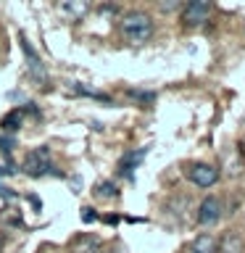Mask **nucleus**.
Wrapping results in <instances>:
<instances>
[{"instance_id":"6","label":"nucleus","mask_w":245,"mask_h":253,"mask_svg":"<svg viewBox=\"0 0 245 253\" xmlns=\"http://www.w3.org/2000/svg\"><path fill=\"white\" fill-rule=\"evenodd\" d=\"M216 253H243V240L235 232H229L221 237V243L216 245Z\"/></svg>"},{"instance_id":"1","label":"nucleus","mask_w":245,"mask_h":253,"mask_svg":"<svg viewBox=\"0 0 245 253\" xmlns=\"http://www.w3.org/2000/svg\"><path fill=\"white\" fill-rule=\"evenodd\" d=\"M122 35L126 42L132 45H142L153 37V19L145 11H129L122 19Z\"/></svg>"},{"instance_id":"5","label":"nucleus","mask_w":245,"mask_h":253,"mask_svg":"<svg viewBox=\"0 0 245 253\" xmlns=\"http://www.w3.org/2000/svg\"><path fill=\"white\" fill-rule=\"evenodd\" d=\"M208 13H211V5L205 3V0H193V3H187L185 11H182V21L190 24V27H195V24L208 19Z\"/></svg>"},{"instance_id":"2","label":"nucleus","mask_w":245,"mask_h":253,"mask_svg":"<svg viewBox=\"0 0 245 253\" xmlns=\"http://www.w3.org/2000/svg\"><path fill=\"white\" fill-rule=\"evenodd\" d=\"M53 169V161H50V150L47 148H35L29 150L27 158H24V171L29 174V177H42Z\"/></svg>"},{"instance_id":"4","label":"nucleus","mask_w":245,"mask_h":253,"mask_svg":"<svg viewBox=\"0 0 245 253\" xmlns=\"http://www.w3.org/2000/svg\"><path fill=\"white\" fill-rule=\"evenodd\" d=\"M221 213H224V206H221V201L216 195H208L201 206H198V221H201L203 227H213L221 219Z\"/></svg>"},{"instance_id":"10","label":"nucleus","mask_w":245,"mask_h":253,"mask_svg":"<svg viewBox=\"0 0 245 253\" xmlns=\"http://www.w3.org/2000/svg\"><path fill=\"white\" fill-rule=\"evenodd\" d=\"M98 195L100 198H114L116 195V187L111 185V182H100V185H98Z\"/></svg>"},{"instance_id":"12","label":"nucleus","mask_w":245,"mask_h":253,"mask_svg":"<svg viewBox=\"0 0 245 253\" xmlns=\"http://www.w3.org/2000/svg\"><path fill=\"white\" fill-rule=\"evenodd\" d=\"M13 148V140H5V137H0V150H11Z\"/></svg>"},{"instance_id":"11","label":"nucleus","mask_w":245,"mask_h":253,"mask_svg":"<svg viewBox=\"0 0 245 253\" xmlns=\"http://www.w3.org/2000/svg\"><path fill=\"white\" fill-rule=\"evenodd\" d=\"M82 221H95V211L92 209H82Z\"/></svg>"},{"instance_id":"13","label":"nucleus","mask_w":245,"mask_h":253,"mask_svg":"<svg viewBox=\"0 0 245 253\" xmlns=\"http://www.w3.org/2000/svg\"><path fill=\"white\" fill-rule=\"evenodd\" d=\"M3 248H5V237H3V232H0V253H3Z\"/></svg>"},{"instance_id":"9","label":"nucleus","mask_w":245,"mask_h":253,"mask_svg":"<svg viewBox=\"0 0 245 253\" xmlns=\"http://www.w3.org/2000/svg\"><path fill=\"white\" fill-rule=\"evenodd\" d=\"M61 11L71 16H82L87 11V3H61Z\"/></svg>"},{"instance_id":"8","label":"nucleus","mask_w":245,"mask_h":253,"mask_svg":"<svg viewBox=\"0 0 245 253\" xmlns=\"http://www.w3.org/2000/svg\"><path fill=\"white\" fill-rule=\"evenodd\" d=\"M21 119H24L21 111H11V114L3 119V129H5V132H16V129L21 126Z\"/></svg>"},{"instance_id":"3","label":"nucleus","mask_w":245,"mask_h":253,"mask_svg":"<svg viewBox=\"0 0 245 253\" xmlns=\"http://www.w3.org/2000/svg\"><path fill=\"white\" fill-rule=\"evenodd\" d=\"M187 177L198 187H211V185H216V179H219V169L211 164H190Z\"/></svg>"},{"instance_id":"7","label":"nucleus","mask_w":245,"mask_h":253,"mask_svg":"<svg viewBox=\"0 0 245 253\" xmlns=\"http://www.w3.org/2000/svg\"><path fill=\"white\" fill-rule=\"evenodd\" d=\"M187 253H216V243H213L211 235H198Z\"/></svg>"}]
</instances>
